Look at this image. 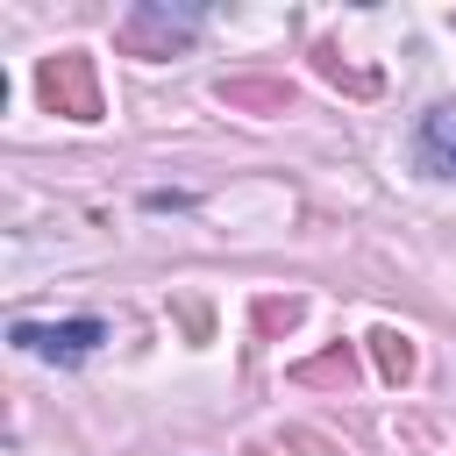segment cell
Instances as JSON below:
<instances>
[{"label":"cell","instance_id":"cell-1","mask_svg":"<svg viewBox=\"0 0 456 456\" xmlns=\"http://www.w3.org/2000/svg\"><path fill=\"white\" fill-rule=\"evenodd\" d=\"M36 93H43V107L64 114V121H100V114H107V100H100V71H93L86 50H57V57H43V64H36Z\"/></svg>","mask_w":456,"mask_h":456},{"label":"cell","instance_id":"cell-2","mask_svg":"<svg viewBox=\"0 0 456 456\" xmlns=\"http://www.w3.org/2000/svg\"><path fill=\"white\" fill-rule=\"evenodd\" d=\"M7 342L28 349V356H50V363H86L107 342V321H93V314H78V321H14Z\"/></svg>","mask_w":456,"mask_h":456},{"label":"cell","instance_id":"cell-3","mask_svg":"<svg viewBox=\"0 0 456 456\" xmlns=\"http://www.w3.org/2000/svg\"><path fill=\"white\" fill-rule=\"evenodd\" d=\"M192 28H200V7H164V0H142V7L114 28V43H121L128 57H171Z\"/></svg>","mask_w":456,"mask_h":456},{"label":"cell","instance_id":"cell-4","mask_svg":"<svg viewBox=\"0 0 456 456\" xmlns=\"http://www.w3.org/2000/svg\"><path fill=\"white\" fill-rule=\"evenodd\" d=\"M214 100L235 114H292V78H221Z\"/></svg>","mask_w":456,"mask_h":456},{"label":"cell","instance_id":"cell-5","mask_svg":"<svg viewBox=\"0 0 456 456\" xmlns=\"http://www.w3.org/2000/svg\"><path fill=\"white\" fill-rule=\"evenodd\" d=\"M420 164L435 178H456V100L428 107V121H420Z\"/></svg>","mask_w":456,"mask_h":456},{"label":"cell","instance_id":"cell-6","mask_svg":"<svg viewBox=\"0 0 456 456\" xmlns=\"http://www.w3.org/2000/svg\"><path fill=\"white\" fill-rule=\"evenodd\" d=\"M370 363H378L385 385H406L413 363H420V356H413V335H406V328H370Z\"/></svg>","mask_w":456,"mask_h":456},{"label":"cell","instance_id":"cell-7","mask_svg":"<svg viewBox=\"0 0 456 456\" xmlns=\"http://www.w3.org/2000/svg\"><path fill=\"white\" fill-rule=\"evenodd\" d=\"M292 385H356V356H349V349L335 342L328 356H314V363H299V370H292Z\"/></svg>","mask_w":456,"mask_h":456},{"label":"cell","instance_id":"cell-8","mask_svg":"<svg viewBox=\"0 0 456 456\" xmlns=\"http://www.w3.org/2000/svg\"><path fill=\"white\" fill-rule=\"evenodd\" d=\"M314 71H321V78H328V86H349V93H363V100H370V93H378V71H349V64H342V57H335V50H328V43H321V50H314Z\"/></svg>","mask_w":456,"mask_h":456},{"label":"cell","instance_id":"cell-9","mask_svg":"<svg viewBox=\"0 0 456 456\" xmlns=\"http://www.w3.org/2000/svg\"><path fill=\"white\" fill-rule=\"evenodd\" d=\"M299 314H306V299H292V292H285V299H256V328H264V335H278V328H292Z\"/></svg>","mask_w":456,"mask_h":456},{"label":"cell","instance_id":"cell-10","mask_svg":"<svg viewBox=\"0 0 456 456\" xmlns=\"http://www.w3.org/2000/svg\"><path fill=\"white\" fill-rule=\"evenodd\" d=\"M285 449H299V456H342V449H335L328 435H314V428H292V435H285Z\"/></svg>","mask_w":456,"mask_h":456},{"label":"cell","instance_id":"cell-11","mask_svg":"<svg viewBox=\"0 0 456 456\" xmlns=\"http://www.w3.org/2000/svg\"><path fill=\"white\" fill-rule=\"evenodd\" d=\"M242 456H271V449H242Z\"/></svg>","mask_w":456,"mask_h":456}]
</instances>
